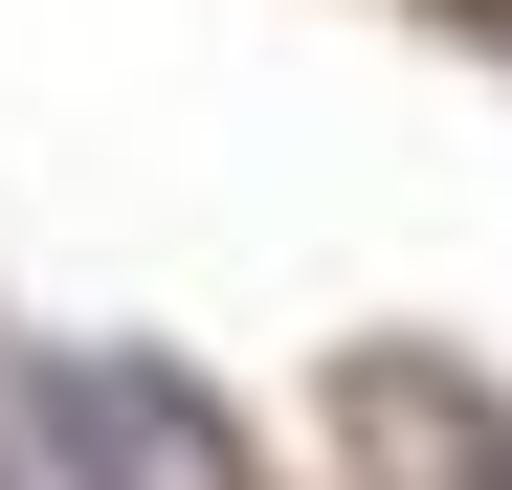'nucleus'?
<instances>
[{
  "label": "nucleus",
  "instance_id": "f257e3e1",
  "mask_svg": "<svg viewBox=\"0 0 512 490\" xmlns=\"http://www.w3.org/2000/svg\"><path fill=\"white\" fill-rule=\"evenodd\" d=\"M334 446H357V490H512V379L379 335V357H334Z\"/></svg>",
  "mask_w": 512,
  "mask_h": 490
},
{
  "label": "nucleus",
  "instance_id": "f03ea898",
  "mask_svg": "<svg viewBox=\"0 0 512 490\" xmlns=\"http://www.w3.org/2000/svg\"><path fill=\"white\" fill-rule=\"evenodd\" d=\"M67 424H90V446H134V490H223L201 401H179V379H134V357H67Z\"/></svg>",
  "mask_w": 512,
  "mask_h": 490
}]
</instances>
